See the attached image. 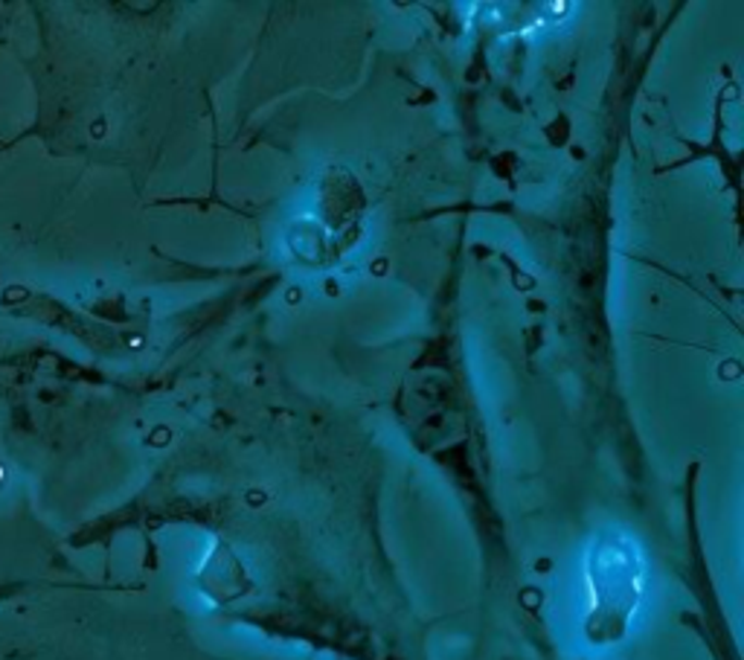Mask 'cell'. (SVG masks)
Returning <instances> with one entry per match:
<instances>
[{
  "mask_svg": "<svg viewBox=\"0 0 744 660\" xmlns=\"http://www.w3.org/2000/svg\"><path fill=\"white\" fill-rule=\"evenodd\" d=\"M596 602L591 625L599 628L591 632L594 643L620 640L629 623V614L637 602V562L631 559L625 545H605L599 562H594Z\"/></svg>",
  "mask_w": 744,
  "mask_h": 660,
  "instance_id": "cell-1",
  "label": "cell"
}]
</instances>
